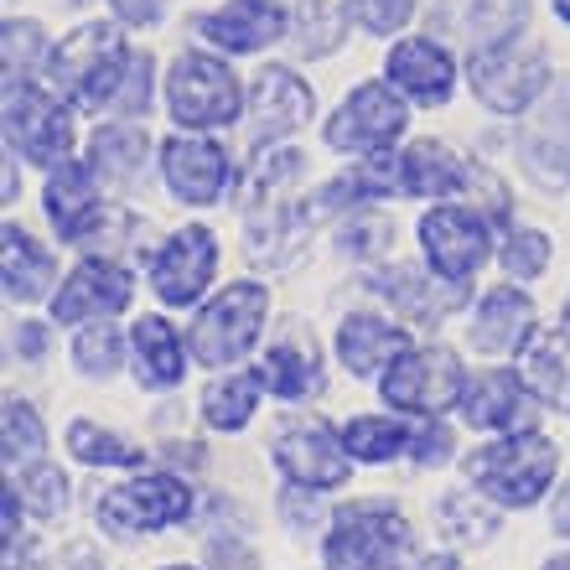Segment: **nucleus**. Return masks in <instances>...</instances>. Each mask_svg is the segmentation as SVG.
Masks as SVG:
<instances>
[{"instance_id":"17","label":"nucleus","mask_w":570,"mask_h":570,"mask_svg":"<svg viewBox=\"0 0 570 570\" xmlns=\"http://www.w3.org/2000/svg\"><path fill=\"white\" fill-rule=\"evenodd\" d=\"M136 301V275L109 255H83L73 271L62 275L52 306V327H89V322H109Z\"/></svg>"},{"instance_id":"20","label":"nucleus","mask_w":570,"mask_h":570,"mask_svg":"<svg viewBox=\"0 0 570 570\" xmlns=\"http://www.w3.org/2000/svg\"><path fill=\"white\" fill-rule=\"evenodd\" d=\"M42 213L62 244L105 239V197H99V171L89 161H62L42 181Z\"/></svg>"},{"instance_id":"27","label":"nucleus","mask_w":570,"mask_h":570,"mask_svg":"<svg viewBox=\"0 0 570 570\" xmlns=\"http://www.w3.org/2000/svg\"><path fill=\"white\" fill-rule=\"evenodd\" d=\"M6 239V259H0V285H6V301L16 306H37V301H52L58 296V255L47 249L31 228L21 224H6L0 228Z\"/></svg>"},{"instance_id":"8","label":"nucleus","mask_w":570,"mask_h":570,"mask_svg":"<svg viewBox=\"0 0 570 570\" xmlns=\"http://www.w3.org/2000/svg\"><path fill=\"white\" fill-rule=\"evenodd\" d=\"M410 130V99L390 78H363L358 89L343 94V105L322 120V140L337 156H390Z\"/></svg>"},{"instance_id":"28","label":"nucleus","mask_w":570,"mask_h":570,"mask_svg":"<svg viewBox=\"0 0 570 570\" xmlns=\"http://www.w3.org/2000/svg\"><path fill=\"white\" fill-rule=\"evenodd\" d=\"M374 291L390 301V312L405 322V327H435L441 316H451L462 306V285H446L435 281L431 271H405V265H390V271H374L368 275Z\"/></svg>"},{"instance_id":"1","label":"nucleus","mask_w":570,"mask_h":570,"mask_svg":"<svg viewBox=\"0 0 570 570\" xmlns=\"http://www.w3.org/2000/svg\"><path fill=\"white\" fill-rule=\"evenodd\" d=\"M130 62H136V47L125 42V31L115 21H83L52 42L42 78L73 109H115Z\"/></svg>"},{"instance_id":"33","label":"nucleus","mask_w":570,"mask_h":570,"mask_svg":"<svg viewBox=\"0 0 570 570\" xmlns=\"http://www.w3.org/2000/svg\"><path fill=\"white\" fill-rule=\"evenodd\" d=\"M337 431H343V446L358 466H390L405 451H415V431L405 425V415H353Z\"/></svg>"},{"instance_id":"25","label":"nucleus","mask_w":570,"mask_h":570,"mask_svg":"<svg viewBox=\"0 0 570 570\" xmlns=\"http://www.w3.org/2000/svg\"><path fill=\"white\" fill-rule=\"evenodd\" d=\"M259 384H265V394H275V400H285V405H301V400H316V394L327 390V368H322V347H316V337L301 322H291V327L275 337L265 353H259L255 363Z\"/></svg>"},{"instance_id":"21","label":"nucleus","mask_w":570,"mask_h":570,"mask_svg":"<svg viewBox=\"0 0 570 570\" xmlns=\"http://www.w3.org/2000/svg\"><path fill=\"white\" fill-rule=\"evenodd\" d=\"M540 400L529 394V384L519 379V368H478L466 374L462 390V425L482 435H513V431H534V415H540Z\"/></svg>"},{"instance_id":"36","label":"nucleus","mask_w":570,"mask_h":570,"mask_svg":"<svg viewBox=\"0 0 570 570\" xmlns=\"http://www.w3.org/2000/svg\"><path fill=\"white\" fill-rule=\"evenodd\" d=\"M519 379L529 384V394H534L540 405L570 400V363H566L560 337H534V343L524 347V358H519Z\"/></svg>"},{"instance_id":"49","label":"nucleus","mask_w":570,"mask_h":570,"mask_svg":"<svg viewBox=\"0 0 570 570\" xmlns=\"http://www.w3.org/2000/svg\"><path fill=\"white\" fill-rule=\"evenodd\" d=\"M415 570H466V566H462L456 556H451V550H435V556H425Z\"/></svg>"},{"instance_id":"4","label":"nucleus","mask_w":570,"mask_h":570,"mask_svg":"<svg viewBox=\"0 0 570 570\" xmlns=\"http://www.w3.org/2000/svg\"><path fill=\"white\" fill-rule=\"evenodd\" d=\"M161 105L177 130L213 136V130H228L244 120L249 89L218 52H177L161 78Z\"/></svg>"},{"instance_id":"46","label":"nucleus","mask_w":570,"mask_h":570,"mask_svg":"<svg viewBox=\"0 0 570 570\" xmlns=\"http://www.w3.org/2000/svg\"><path fill=\"white\" fill-rule=\"evenodd\" d=\"M11 353H16L21 363H42V358H47V322H16Z\"/></svg>"},{"instance_id":"43","label":"nucleus","mask_w":570,"mask_h":570,"mask_svg":"<svg viewBox=\"0 0 570 570\" xmlns=\"http://www.w3.org/2000/svg\"><path fill=\"white\" fill-rule=\"evenodd\" d=\"M337 239H343L337 249H343L347 259H379L384 255V244H394V224L390 218H379L374 208H358L343 228H337Z\"/></svg>"},{"instance_id":"26","label":"nucleus","mask_w":570,"mask_h":570,"mask_svg":"<svg viewBox=\"0 0 570 570\" xmlns=\"http://www.w3.org/2000/svg\"><path fill=\"white\" fill-rule=\"evenodd\" d=\"M187 363H193V347L181 343V332L166 322V316H140L130 322V379H136L146 394H171L181 390L187 379Z\"/></svg>"},{"instance_id":"22","label":"nucleus","mask_w":570,"mask_h":570,"mask_svg":"<svg viewBox=\"0 0 570 570\" xmlns=\"http://www.w3.org/2000/svg\"><path fill=\"white\" fill-rule=\"evenodd\" d=\"M384 78L405 94L410 105L441 109L456 94V58L441 37H400V42L384 52Z\"/></svg>"},{"instance_id":"7","label":"nucleus","mask_w":570,"mask_h":570,"mask_svg":"<svg viewBox=\"0 0 570 570\" xmlns=\"http://www.w3.org/2000/svg\"><path fill=\"white\" fill-rule=\"evenodd\" d=\"M193 482L181 472H146L140 466L136 478L115 482L99 493L94 503V524L115 534V540H140V534H161V529H177L193 519Z\"/></svg>"},{"instance_id":"24","label":"nucleus","mask_w":570,"mask_h":570,"mask_svg":"<svg viewBox=\"0 0 570 570\" xmlns=\"http://www.w3.org/2000/svg\"><path fill=\"white\" fill-rule=\"evenodd\" d=\"M410 347V327L394 322L384 312H347L332 332V353L347 368V379H363V384H379L384 368H390L400 353Z\"/></svg>"},{"instance_id":"50","label":"nucleus","mask_w":570,"mask_h":570,"mask_svg":"<svg viewBox=\"0 0 570 570\" xmlns=\"http://www.w3.org/2000/svg\"><path fill=\"white\" fill-rule=\"evenodd\" d=\"M550 11H556L560 21H566V27H570V0H550Z\"/></svg>"},{"instance_id":"32","label":"nucleus","mask_w":570,"mask_h":570,"mask_svg":"<svg viewBox=\"0 0 570 570\" xmlns=\"http://www.w3.org/2000/svg\"><path fill=\"white\" fill-rule=\"evenodd\" d=\"M62 446H68V456H73L78 466H109V472H115V466H120V472H140V466H146V446H140V441L109 431V425L89 421V415L68 421Z\"/></svg>"},{"instance_id":"47","label":"nucleus","mask_w":570,"mask_h":570,"mask_svg":"<svg viewBox=\"0 0 570 570\" xmlns=\"http://www.w3.org/2000/svg\"><path fill=\"white\" fill-rule=\"evenodd\" d=\"M166 0H109V11L120 16L125 27H156Z\"/></svg>"},{"instance_id":"35","label":"nucleus","mask_w":570,"mask_h":570,"mask_svg":"<svg viewBox=\"0 0 570 570\" xmlns=\"http://www.w3.org/2000/svg\"><path fill=\"white\" fill-rule=\"evenodd\" d=\"M73 368L83 379H99V384H109V379L120 374L125 363H130V332L109 327V322H89V327H78L73 337Z\"/></svg>"},{"instance_id":"44","label":"nucleus","mask_w":570,"mask_h":570,"mask_svg":"<svg viewBox=\"0 0 570 570\" xmlns=\"http://www.w3.org/2000/svg\"><path fill=\"white\" fill-rule=\"evenodd\" d=\"M150 94H156V58L140 47L136 62H130V73H125L120 99H115V120H146Z\"/></svg>"},{"instance_id":"29","label":"nucleus","mask_w":570,"mask_h":570,"mask_svg":"<svg viewBox=\"0 0 570 570\" xmlns=\"http://www.w3.org/2000/svg\"><path fill=\"white\" fill-rule=\"evenodd\" d=\"M394 166H400V193L425 197V203H446V197H462L472 187V166L446 140H410L394 156Z\"/></svg>"},{"instance_id":"12","label":"nucleus","mask_w":570,"mask_h":570,"mask_svg":"<svg viewBox=\"0 0 570 570\" xmlns=\"http://www.w3.org/2000/svg\"><path fill=\"white\" fill-rule=\"evenodd\" d=\"M213 281H218V234L208 224H181L177 234H166L161 249L146 265L150 296L161 301L166 312L203 306Z\"/></svg>"},{"instance_id":"23","label":"nucleus","mask_w":570,"mask_h":570,"mask_svg":"<svg viewBox=\"0 0 570 570\" xmlns=\"http://www.w3.org/2000/svg\"><path fill=\"white\" fill-rule=\"evenodd\" d=\"M431 37H456L466 52L498 47L509 37H524L529 27V0H431Z\"/></svg>"},{"instance_id":"14","label":"nucleus","mask_w":570,"mask_h":570,"mask_svg":"<svg viewBox=\"0 0 570 570\" xmlns=\"http://www.w3.org/2000/svg\"><path fill=\"white\" fill-rule=\"evenodd\" d=\"M156 171L181 208H218L234 187V156L213 136H193V130H177L156 146Z\"/></svg>"},{"instance_id":"5","label":"nucleus","mask_w":570,"mask_h":570,"mask_svg":"<svg viewBox=\"0 0 570 570\" xmlns=\"http://www.w3.org/2000/svg\"><path fill=\"white\" fill-rule=\"evenodd\" d=\"M265 322H271V285L234 281L197 306L193 327H187V347L203 368L224 374V368H239L265 343Z\"/></svg>"},{"instance_id":"45","label":"nucleus","mask_w":570,"mask_h":570,"mask_svg":"<svg viewBox=\"0 0 570 570\" xmlns=\"http://www.w3.org/2000/svg\"><path fill=\"white\" fill-rule=\"evenodd\" d=\"M451 451H456V441H451V431L441 421H431V425H421L415 431V466H446L451 462Z\"/></svg>"},{"instance_id":"18","label":"nucleus","mask_w":570,"mask_h":570,"mask_svg":"<svg viewBox=\"0 0 570 570\" xmlns=\"http://www.w3.org/2000/svg\"><path fill=\"white\" fill-rule=\"evenodd\" d=\"M540 337V312L524 285H488L466 316V347L482 358H524V347Z\"/></svg>"},{"instance_id":"40","label":"nucleus","mask_w":570,"mask_h":570,"mask_svg":"<svg viewBox=\"0 0 570 570\" xmlns=\"http://www.w3.org/2000/svg\"><path fill=\"white\" fill-rule=\"evenodd\" d=\"M347 11H343V0L337 6H322V0H306L301 6V16H291V31H296V47H301V58H327V52H337L347 37Z\"/></svg>"},{"instance_id":"48","label":"nucleus","mask_w":570,"mask_h":570,"mask_svg":"<svg viewBox=\"0 0 570 570\" xmlns=\"http://www.w3.org/2000/svg\"><path fill=\"white\" fill-rule=\"evenodd\" d=\"M550 529H556L560 540H570V478H566V488H556V503H550Z\"/></svg>"},{"instance_id":"3","label":"nucleus","mask_w":570,"mask_h":570,"mask_svg":"<svg viewBox=\"0 0 570 570\" xmlns=\"http://www.w3.org/2000/svg\"><path fill=\"white\" fill-rule=\"evenodd\" d=\"M462 466L466 482L498 509H540L560 478V446L540 431H513L472 446Z\"/></svg>"},{"instance_id":"52","label":"nucleus","mask_w":570,"mask_h":570,"mask_svg":"<svg viewBox=\"0 0 570 570\" xmlns=\"http://www.w3.org/2000/svg\"><path fill=\"white\" fill-rule=\"evenodd\" d=\"M560 327H566V337H570V296H566V312H560Z\"/></svg>"},{"instance_id":"31","label":"nucleus","mask_w":570,"mask_h":570,"mask_svg":"<svg viewBox=\"0 0 570 570\" xmlns=\"http://www.w3.org/2000/svg\"><path fill=\"white\" fill-rule=\"evenodd\" d=\"M259 394H265V384H259L255 368H249V374L224 368V374H213L208 384H203V394H197V415H203L208 431L239 435L244 425L259 415Z\"/></svg>"},{"instance_id":"19","label":"nucleus","mask_w":570,"mask_h":570,"mask_svg":"<svg viewBox=\"0 0 570 570\" xmlns=\"http://www.w3.org/2000/svg\"><path fill=\"white\" fill-rule=\"evenodd\" d=\"M193 31L224 58H255L291 37V11H285V0H224L197 16Z\"/></svg>"},{"instance_id":"53","label":"nucleus","mask_w":570,"mask_h":570,"mask_svg":"<svg viewBox=\"0 0 570 570\" xmlns=\"http://www.w3.org/2000/svg\"><path fill=\"white\" fill-rule=\"evenodd\" d=\"M161 570H197V566H161Z\"/></svg>"},{"instance_id":"42","label":"nucleus","mask_w":570,"mask_h":570,"mask_svg":"<svg viewBox=\"0 0 570 570\" xmlns=\"http://www.w3.org/2000/svg\"><path fill=\"white\" fill-rule=\"evenodd\" d=\"M343 11L363 37H400L415 21L421 0H343Z\"/></svg>"},{"instance_id":"2","label":"nucleus","mask_w":570,"mask_h":570,"mask_svg":"<svg viewBox=\"0 0 570 570\" xmlns=\"http://www.w3.org/2000/svg\"><path fill=\"white\" fill-rule=\"evenodd\" d=\"M415 556V529L390 498H347L327 513L322 570H405Z\"/></svg>"},{"instance_id":"16","label":"nucleus","mask_w":570,"mask_h":570,"mask_svg":"<svg viewBox=\"0 0 570 570\" xmlns=\"http://www.w3.org/2000/svg\"><path fill=\"white\" fill-rule=\"evenodd\" d=\"M316 115V94L306 78H296V68L285 62H265L249 83V109H244V130L255 150H275L285 140L306 130V120Z\"/></svg>"},{"instance_id":"30","label":"nucleus","mask_w":570,"mask_h":570,"mask_svg":"<svg viewBox=\"0 0 570 570\" xmlns=\"http://www.w3.org/2000/svg\"><path fill=\"white\" fill-rule=\"evenodd\" d=\"M89 166L109 187H136L150 166V136L140 120H105L89 136Z\"/></svg>"},{"instance_id":"38","label":"nucleus","mask_w":570,"mask_h":570,"mask_svg":"<svg viewBox=\"0 0 570 570\" xmlns=\"http://www.w3.org/2000/svg\"><path fill=\"white\" fill-rule=\"evenodd\" d=\"M0 451H6V466L42 462L47 425H42V415H37L31 400H6V415H0Z\"/></svg>"},{"instance_id":"34","label":"nucleus","mask_w":570,"mask_h":570,"mask_svg":"<svg viewBox=\"0 0 570 570\" xmlns=\"http://www.w3.org/2000/svg\"><path fill=\"white\" fill-rule=\"evenodd\" d=\"M498 513L503 509L488 503L478 488H451V493H441V503H435V524H441V534H451V540L482 544L498 534Z\"/></svg>"},{"instance_id":"39","label":"nucleus","mask_w":570,"mask_h":570,"mask_svg":"<svg viewBox=\"0 0 570 570\" xmlns=\"http://www.w3.org/2000/svg\"><path fill=\"white\" fill-rule=\"evenodd\" d=\"M47 58H52V42H47L42 21H6V83H37V73H47Z\"/></svg>"},{"instance_id":"41","label":"nucleus","mask_w":570,"mask_h":570,"mask_svg":"<svg viewBox=\"0 0 570 570\" xmlns=\"http://www.w3.org/2000/svg\"><path fill=\"white\" fill-rule=\"evenodd\" d=\"M16 482V493H21V503H27V513H37V519H58L62 509H68V472H62L58 462H31L21 466V478Z\"/></svg>"},{"instance_id":"37","label":"nucleus","mask_w":570,"mask_h":570,"mask_svg":"<svg viewBox=\"0 0 570 570\" xmlns=\"http://www.w3.org/2000/svg\"><path fill=\"white\" fill-rule=\"evenodd\" d=\"M550 259H556V239L534 224H513L509 234L498 239V265H503V275H509L513 285L540 281V275L550 271Z\"/></svg>"},{"instance_id":"13","label":"nucleus","mask_w":570,"mask_h":570,"mask_svg":"<svg viewBox=\"0 0 570 570\" xmlns=\"http://www.w3.org/2000/svg\"><path fill=\"white\" fill-rule=\"evenodd\" d=\"M271 462L285 488L301 493H337L358 466L343 446V431H332L327 421H285L271 441Z\"/></svg>"},{"instance_id":"10","label":"nucleus","mask_w":570,"mask_h":570,"mask_svg":"<svg viewBox=\"0 0 570 570\" xmlns=\"http://www.w3.org/2000/svg\"><path fill=\"white\" fill-rule=\"evenodd\" d=\"M73 105L42 83H6V150L31 166L73 161Z\"/></svg>"},{"instance_id":"9","label":"nucleus","mask_w":570,"mask_h":570,"mask_svg":"<svg viewBox=\"0 0 570 570\" xmlns=\"http://www.w3.org/2000/svg\"><path fill=\"white\" fill-rule=\"evenodd\" d=\"M550 58L534 37H509L498 47H482V52H466V83L478 94L482 109L493 115H529L544 94L556 89L550 83Z\"/></svg>"},{"instance_id":"6","label":"nucleus","mask_w":570,"mask_h":570,"mask_svg":"<svg viewBox=\"0 0 570 570\" xmlns=\"http://www.w3.org/2000/svg\"><path fill=\"white\" fill-rule=\"evenodd\" d=\"M462 353L446 343H410L379 379V400L394 415H410V421H441L446 410L462 405Z\"/></svg>"},{"instance_id":"11","label":"nucleus","mask_w":570,"mask_h":570,"mask_svg":"<svg viewBox=\"0 0 570 570\" xmlns=\"http://www.w3.org/2000/svg\"><path fill=\"white\" fill-rule=\"evenodd\" d=\"M415 239H421L425 271L446 285H466L498 255L488 213L466 208V203H435V208H425L421 224H415Z\"/></svg>"},{"instance_id":"15","label":"nucleus","mask_w":570,"mask_h":570,"mask_svg":"<svg viewBox=\"0 0 570 570\" xmlns=\"http://www.w3.org/2000/svg\"><path fill=\"white\" fill-rule=\"evenodd\" d=\"M513 161L540 193L570 187V83H556L513 136Z\"/></svg>"},{"instance_id":"51","label":"nucleus","mask_w":570,"mask_h":570,"mask_svg":"<svg viewBox=\"0 0 570 570\" xmlns=\"http://www.w3.org/2000/svg\"><path fill=\"white\" fill-rule=\"evenodd\" d=\"M544 570H570V550L566 556H556V560H544Z\"/></svg>"}]
</instances>
